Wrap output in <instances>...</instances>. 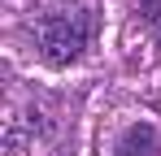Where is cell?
Returning a JSON list of instances; mask_svg holds the SVG:
<instances>
[{
	"mask_svg": "<svg viewBox=\"0 0 161 156\" xmlns=\"http://www.w3.org/2000/svg\"><path fill=\"white\" fill-rule=\"evenodd\" d=\"M153 148H157L153 126H131L122 139H118V156H153Z\"/></svg>",
	"mask_w": 161,
	"mask_h": 156,
	"instance_id": "obj_2",
	"label": "cell"
},
{
	"mask_svg": "<svg viewBox=\"0 0 161 156\" xmlns=\"http://www.w3.org/2000/svg\"><path fill=\"white\" fill-rule=\"evenodd\" d=\"M87 35H92V18L83 9H53L35 22V44L39 56L48 65H65L87 48Z\"/></svg>",
	"mask_w": 161,
	"mask_h": 156,
	"instance_id": "obj_1",
	"label": "cell"
}]
</instances>
